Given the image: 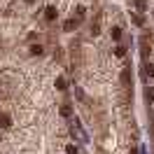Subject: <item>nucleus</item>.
I'll list each match as a JSON object with an SVG mask.
<instances>
[{
    "mask_svg": "<svg viewBox=\"0 0 154 154\" xmlns=\"http://www.w3.org/2000/svg\"><path fill=\"white\" fill-rule=\"evenodd\" d=\"M54 17H56V10H54V7H49V10H47V19H54Z\"/></svg>",
    "mask_w": 154,
    "mask_h": 154,
    "instance_id": "f257e3e1",
    "label": "nucleus"
},
{
    "mask_svg": "<svg viewBox=\"0 0 154 154\" xmlns=\"http://www.w3.org/2000/svg\"><path fill=\"white\" fill-rule=\"evenodd\" d=\"M28 2H33V0H28Z\"/></svg>",
    "mask_w": 154,
    "mask_h": 154,
    "instance_id": "f03ea898",
    "label": "nucleus"
}]
</instances>
